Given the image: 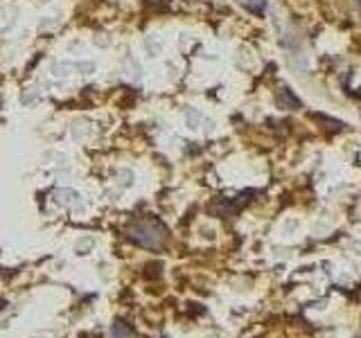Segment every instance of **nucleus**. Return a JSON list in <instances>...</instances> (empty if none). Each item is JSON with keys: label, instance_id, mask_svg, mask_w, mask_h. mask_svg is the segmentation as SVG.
Returning a JSON list of instances; mask_svg holds the SVG:
<instances>
[{"label": "nucleus", "instance_id": "obj_1", "mask_svg": "<svg viewBox=\"0 0 361 338\" xmlns=\"http://www.w3.org/2000/svg\"><path fill=\"white\" fill-rule=\"evenodd\" d=\"M124 232H127V237L131 242H135L142 248H152V251L163 248L167 242V228L163 225V221H158L154 217L133 219Z\"/></svg>", "mask_w": 361, "mask_h": 338}, {"label": "nucleus", "instance_id": "obj_2", "mask_svg": "<svg viewBox=\"0 0 361 338\" xmlns=\"http://www.w3.org/2000/svg\"><path fill=\"white\" fill-rule=\"evenodd\" d=\"M242 5H246L248 9H253L255 11V14H262V11H264V0H242Z\"/></svg>", "mask_w": 361, "mask_h": 338}, {"label": "nucleus", "instance_id": "obj_3", "mask_svg": "<svg viewBox=\"0 0 361 338\" xmlns=\"http://www.w3.org/2000/svg\"><path fill=\"white\" fill-rule=\"evenodd\" d=\"M113 336H116V338L131 336V330H127V327H124V323H118L116 327H113Z\"/></svg>", "mask_w": 361, "mask_h": 338}, {"label": "nucleus", "instance_id": "obj_4", "mask_svg": "<svg viewBox=\"0 0 361 338\" xmlns=\"http://www.w3.org/2000/svg\"><path fill=\"white\" fill-rule=\"evenodd\" d=\"M359 9H361V0H359Z\"/></svg>", "mask_w": 361, "mask_h": 338}]
</instances>
